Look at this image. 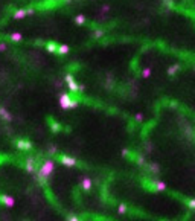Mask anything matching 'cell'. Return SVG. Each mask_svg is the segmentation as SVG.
I'll return each instance as SVG.
<instances>
[{
    "instance_id": "cell-8",
    "label": "cell",
    "mask_w": 195,
    "mask_h": 221,
    "mask_svg": "<svg viewBox=\"0 0 195 221\" xmlns=\"http://www.w3.org/2000/svg\"><path fill=\"white\" fill-rule=\"evenodd\" d=\"M24 169H26V173H34V171L37 169L35 166V160L32 157H28L26 162H24Z\"/></svg>"
},
{
    "instance_id": "cell-9",
    "label": "cell",
    "mask_w": 195,
    "mask_h": 221,
    "mask_svg": "<svg viewBox=\"0 0 195 221\" xmlns=\"http://www.w3.org/2000/svg\"><path fill=\"white\" fill-rule=\"evenodd\" d=\"M0 119H3L5 122H11V120H12V116H11V113H9L6 108L0 107Z\"/></svg>"
},
{
    "instance_id": "cell-21",
    "label": "cell",
    "mask_w": 195,
    "mask_h": 221,
    "mask_svg": "<svg viewBox=\"0 0 195 221\" xmlns=\"http://www.w3.org/2000/svg\"><path fill=\"white\" fill-rule=\"evenodd\" d=\"M104 37V31L102 29H94L93 31V38H101Z\"/></svg>"
},
{
    "instance_id": "cell-22",
    "label": "cell",
    "mask_w": 195,
    "mask_h": 221,
    "mask_svg": "<svg viewBox=\"0 0 195 221\" xmlns=\"http://www.w3.org/2000/svg\"><path fill=\"white\" fill-rule=\"evenodd\" d=\"M127 210H128L127 204H119V206H117V212H119V213H122V215L127 213Z\"/></svg>"
},
{
    "instance_id": "cell-12",
    "label": "cell",
    "mask_w": 195,
    "mask_h": 221,
    "mask_svg": "<svg viewBox=\"0 0 195 221\" xmlns=\"http://www.w3.org/2000/svg\"><path fill=\"white\" fill-rule=\"evenodd\" d=\"M69 51H70V47L67 44H60V46H57L55 52H58L60 55H66V54H69Z\"/></svg>"
},
{
    "instance_id": "cell-25",
    "label": "cell",
    "mask_w": 195,
    "mask_h": 221,
    "mask_svg": "<svg viewBox=\"0 0 195 221\" xmlns=\"http://www.w3.org/2000/svg\"><path fill=\"white\" fill-rule=\"evenodd\" d=\"M66 219H67V221H78L79 218H78V215H75V213H70V215H67Z\"/></svg>"
},
{
    "instance_id": "cell-34",
    "label": "cell",
    "mask_w": 195,
    "mask_h": 221,
    "mask_svg": "<svg viewBox=\"0 0 195 221\" xmlns=\"http://www.w3.org/2000/svg\"><path fill=\"white\" fill-rule=\"evenodd\" d=\"M128 154H130L128 150H122V156H128Z\"/></svg>"
},
{
    "instance_id": "cell-1",
    "label": "cell",
    "mask_w": 195,
    "mask_h": 221,
    "mask_svg": "<svg viewBox=\"0 0 195 221\" xmlns=\"http://www.w3.org/2000/svg\"><path fill=\"white\" fill-rule=\"evenodd\" d=\"M58 101H60V107L63 110H72V108L78 107V101L72 99V96L69 93H61L60 98H58Z\"/></svg>"
},
{
    "instance_id": "cell-10",
    "label": "cell",
    "mask_w": 195,
    "mask_h": 221,
    "mask_svg": "<svg viewBox=\"0 0 195 221\" xmlns=\"http://www.w3.org/2000/svg\"><path fill=\"white\" fill-rule=\"evenodd\" d=\"M148 169L151 171L153 174H160V166H159V163H156V162H151V163H148Z\"/></svg>"
},
{
    "instance_id": "cell-6",
    "label": "cell",
    "mask_w": 195,
    "mask_h": 221,
    "mask_svg": "<svg viewBox=\"0 0 195 221\" xmlns=\"http://www.w3.org/2000/svg\"><path fill=\"white\" fill-rule=\"evenodd\" d=\"M0 201H2L6 207H14L15 206V200L11 197V195H0Z\"/></svg>"
},
{
    "instance_id": "cell-23",
    "label": "cell",
    "mask_w": 195,
    "mask_h": 221,
    "mask_svg": "<svg viewBox=\"0 0 195 221\" xmlns=\"http://www.w3.org/2000/svg\"><path fill=\"white\" fill-rule=\"evenodd\" d=\"M136 162H137L139 165H146V160H145V157H143L142 154H137V156H136Z\"/></svg>"
},
{
    "instance_id": "cell-3",
    "label": "cell",
    "mask_w": 195,
    "mask_h": 221,
    "mask_svg": "<svg viewBox=\"0 0 195 221\" xmlns=\"http://www.w3.org/2000/svg\"><path fill=\"white\" fill-rule=\"evenodd\" d=\"M64 81L67 82L70 92H73V93H76V92H78V82L75 81V78H73L72 73H67V75L64 76Z\"/></svg>"
},
{
    "instance_id": "cell-18",
    "label": "cell",
    "mask_w": 195,
    "mask_h": 221,
    "mask_svg": "<svg viewBox=\"0 0 195 221\" xmlns=\"http://www.w3.org/2000/svg\"><path fill=\"white\" fill-rule=\"evenodd\" d=\"M51 127H52V131H54V133H57V131H60V130H61V125L58 124V122L52 120V119H51Z\"/></svg>"
},
{
    "instance_id": "cell-13",
    "label": "cell",
    "mask_w": 195,
    "mask_h": 221,
    "mask_svg": "<svg viewBox=\"0 0 195 221\" xmlns=\"http://www.w3.org/2000/svg\"><path fill=\"white\" fill-rule=\"evenodd\" d=\"M178 70H180V64H174V66H169L166 72H168V75H169V76H174Z\"/></svg>"
},
{
    "instance_id": "cell-14",
    "label": "cell",
    "mask_w": 195,
    "mask_h": 221,
    "mask_svg": "<svg viewBox=\"0 0 195 221\" xmlns=\"http://www.w3.org/2000/svg\"><path fill=\"white\" fill-rule=\"evenodd\" d=\"M14 20H20V18H24L26 17V9H17L15 12H14Z\"/></svg>"
},
{
    "instance_id": "cell-29",
    "label": "cell",
    "mask_w": 195,
    "mask_h": 221,
    "mask_svg": "<svg viewBox=\"0 0 195 221\" xmlns=\"http://www.w3.org/2000/svg\"><path fill=\"white\" fill-rule=\"evenodd\" d=\"M101 11H102V12H108V11H110V5H102Z\"/></svg>"
},
{
    "instance_id": "cell-15",
    "label": "cell",
    "mask_w": 195,
    "mask_h": 221,
    "mask_svg": "<svg viewBox=\"0 0 195 221\" xmlns=\"http://www.w3.org/2000/svg\"><path fill=\"white\" fill-rule=\"evenodd\" d=\"M57 43H54V41H49V43H46V51L47 52H55L57 51Z\"/></svg>"
},
{
    "instance_id": "cell-27",
    "label": "cell",
    "mask_w": 195,
    "mask_h": 221,
    "mask_svg": "<svg viewBox=\"0 0 195 221\" xmlns=\"http://www.w3.org/2000/svg\"><path fill=\"white\" fill-rule=\"evenodd\" d=\"M134 119H136L137 122H143V114H142V113H136Z\"/></svg>"
},
{
    "instance_id": "cell-30",
    "label": "cell",
    "mask_w": 195,
    "mask_h": 221,
    "mask_svg": "<svg viewBox=\"0 0 195 221\" xmlns=\"http://www.w3.org/2000/svg\"><path fill=\"white\" fill-rule=\"evenodd\" d=\"M6 43H0V52H3V51H6Z\"/></svg>"
},
{
    "instance_id": "cell-11",
    "label": "cell",
    "mask_w": 195,
    "mask_h": 221,
    "mask_svg": "<svg viewBox=\"0 0 195 221\" xmlns=\"http://www.w3.org/2000/svg\"><path fill=\"white\" fill-rule=\"evenodd\" d=\"M81 185H82V189H84V191H90V189H91L93 182H91L88 177H84V179L81 180Z\"/></svg>"
},
{
    "instance_id": "cell-24",
    "label": "cell",
    "mask_w": 195,
    "mask_h": 221,
    "mask_svg": "<svg viewBox=\"0 0 195 221\" xmlns=\"http://www.w3.org/2000/svg\"><path fill=\"white\" fill-rule=\"evenodd\" d=\"M142 76H143V78H150V76H151V69H150V67L143 69V70H142Z\"/></svg>"
},
{
    "instance_id": "cell-26",
    "label": "cell",
    "mask_w": 195,
    "mask_h": 221,
    "mask_svg": "<svg viewBox=\"0 0 195 221\" xmlns=\"http://www.w3.org/2000/svg\"><path fill=\"white\" fill-rule=\"evenodd\" d=\"M47 153H49V154H55V153H57V146H55V145H51V146L47 148Z\"/></svg>"
},
{
    "instance_id": "cell-7",
    "label": "cell",
    "mask_w": 195,
    "mask_h": 221,
    "mask_svg": "<svg viewBox=\"0 0 195 221\" xmlns=\"http://www.w3.org/2000/svg\"><path fill=\"white\" fill-rule=\"evenodd\" d=\"M151 189L153 191H166V183L162 180H153L151 182Z\"/></svg>"
},
{
    "instance_id": "cell-19",
    "label": "cell",
    "mask_w": 195,
    "mask_h": 221,
    "mask_svg": "<svg viewBox=\"0 0 195 221\" xmlns=\"http://www.w3.org/2000/svg\"><path fill=\"white\" fill-rule=\"evenodd\" d=\"M47 180H49L47 177H44V176H41V174H38V173H37V182H38L40 185H46V183H47Z\"/></svg>"
},
{
    "instance_id": "cell-5",
    "label": "cell",
    "mask_w": 195,
    "mask_h": 221,
    "mask_svg": "<svg viewBox=\"0 0 195 221\" xmlns=\"http://www.w3.org/2000/svg\"><path fill=\"white\" fill-rule=\"evenodd\" d=\"M15 145H17V148L21 150V151H24V150H31V148H32V143H31L29 140H24V139H18V140L15 142Z\"/></svg>"
},
{
    "instance_id": "cell-16",
    "label": "cell",
    "mask_w": 195,
    "mask_h": 221,
    "mask_svg": "<svg viewBox=\"0 0 195 221\" xmlns=\"http://www.w3.org/2000/svg\"><path fill=\"white\" fill-rule=\"evenodd\" d=\"M75 23L78 24V26H82V24H85V15L78 14V15L75 17Z\"/></svg>"
},
{
    "instance_id": "cell-31",
    "label": "cell",
    "mask_w": 195,
    "mask_h": 221,
    "mask_svg": "<svg viewBox=\"0 0 195 221\" xmlns=\"http://www.w3.org/2000/svg\"><path fill=\"white\" fill-rule=\"evenodd\" d=\"M34 12H35V9H34V8H28V9H26V15H32Z\"/></svg>"
},
{
    "instance_id": "cell-32",
    "label": "cell",
    "mask_w": 195,
    "mask_h": 221,
    "mask_svg": "<svg viewBox=\"0 0 195 221\" xmlns=\"http://www.w3.org/2000/svg\"><path fill=\"white\" fill-rule=\"evenodd\" d=\"M165 5H166L168 8H172V2H171V0H165Z\"/></svg>"
},
{
    "instance_id": "cell-33",
    "label": "cell",
    "mask_w": 195,
    "mask_h": 221,
    "mask_svg": "<svg viewBox=\"0 0 195 221\" xmlns=\"http://www.w3.org/2000/svg\"><path fill=\"white\" fill-rule=\"evenodd\" d=\"M84 90H85V87L82 84H78V92H84Z\"/></svg>"
},
{
    "instance_id": "cell-2",
    "label": "cell",
    "mask_w": 195,
    "mask_h": 221,
    "mask_svg": "<svg viewBox=\"0 0 195 221\" xmlns=\"http://www.w3.org/2000/svg\"><path fill=\"white\" fill-rule=\"evenodd\" d=\"M54 169H55V163H54V160H51V159H47V160H44V162L41 163V166L38 168V171H37V173L49 179V177L52 176V173H54Z\"/></svg>"
},
{
    "instance_id": "cell-4",
    "label": "cell",
    "mask_w": 195,
    "mask_h": 221,
    "mask_svg": "<svg viewBox=\"0 0 195 221\" xmlns=\"http://www.w3.org/2000/svg\"><path fill=\"white\" fill-rule=\"evenodd\" d=\"M60 160H61V163L64 166H69V168H73V166L76 165V159L75 157H70V156H61Z\"/></svg>"
},
{
    "instance_id": "cell-17",
    "label": "cell",
    "mask_w": 195,
    "mask_h": 221,
    "mask_svg": "<svg viewBox=\"0 0 195 221\" xmlns=\"http://www.w3.org/2000/svg\"><path fill=\"white\" fill-rule=\"evenodd\" d=\"M9 40H11V41H21V40H23V35H21L20 32H14V34L9 35Z\"/></svg>"
},
{
    "instance_id": "cell-28",
    "label": "cell",
    "mask_w": 195,
    "mask_h": 221,
    "mask_svg": "<svg viewBox=\"0 0 195 221\" xmlns=\"http://www.w3.org/2000/svg\"><path fill=\"white\" fill-rule=\"evenodd\" d=\"M187 206H189V209H195V200L190 198V200L187 201Z\"/></svg>"
},
{
    "instance_id": "cell-20",
    "label": "cell",
    "mask_w": 195,
    "mask_h": 221,
    "mask_svg": "<svg viewBox=\"0 0 195 221\" xmlns=\"http://www.w3.org/2000/svg\"><path fill=\"white\" fill-rule=\"evenodd\" d=\"M145 151L148 153V154H151V153L154 151V146H153L151 142H146V143H145Z\"/></svg>"
}]
</instances>
